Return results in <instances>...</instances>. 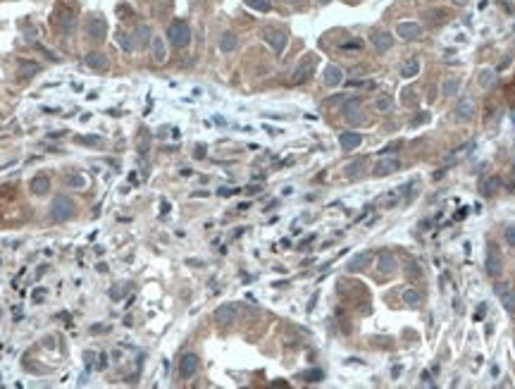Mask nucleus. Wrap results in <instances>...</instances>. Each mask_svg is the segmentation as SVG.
I'll return each instance as SVG.
<instances>
[{"label":"nucleus","instance_id":"obj_1","mask_svg":"<svg viewBox=\"0 0 515 389\" xmlns=\"http://www.w3.org/2000/svg\"><path fill=\"white\" fill-rule=\"evenodd\" d=\"M167 38H170V43L174 48H186L191 43V29H189L186 22L174 19L170 24V29H167Z\"/></svg>","mask_w":515,"mask_h":389},{"label":"nucleus","instance_id":"obj_2","mask_svg":"<svg viewBox=\"0 0 515 389\" xmlns=\"http://www.w3.org/2000/svg\"><path fill=\"white\" fill-rule=\"evenodd\" d=\"M72 215H74V203H72V198H67V196H55L53 203H50V220L65 222V220H69Z\"/></svg>","mask_w":515,"mask_h":389},{"label":"nucleus","instance_id":"obj_3","mask_svg":"<svg viewBox=\"0 0 515 389\" xmlns=\"http://www.w3.org/2000/svg\"><path fill=\"white\" fill-rule=\"evenodd\" d=\"M343 117H346V122H351V125H358V122H363L365 115H363V100L360 98H348V100H343Z\"/></svg>","mask_w":515,"mask_h":389},{"label":"nucleus","instance_id":"obj_4","mask_svg":"<svg viewBox=\"0 0 515 389\" xmlns=\"http://www.w3.org/2000/svg\"><path fill=\"white\" fill-rule=\"evenodd\" d=\"M484 265H487L489 277H499L501 275L503 263H501V253L496 249V243H487V260H484Z\"/></svg>","mask_w":515,"mask_h":389},{"label":"nucleus","instance_id":"obj_5","mask_svg":"<svg viewBox=\"0 0 515 389\" xmlns=\"http://www.w3.org/2000/svg\"><path fill=\"white\" fill-rule=\"evenodd\" d=\"M262 38L272 46V50L275 53H284V48H286V31H282V29H272V27H267V29H262Z\"/></svg>","mask_w":515,"mask_h":389},{"label":"nucleus","instance_id":"obj_6","mask_svg":"<svg viewBox=\"0 0 515 389\" xmlns=\"http://www.w3.org/2000/svg\"><path fill=\"white\" fill-rule=\"evenodd\" d=\"M408 191V187H396V189H389L386 194H382L377 198V206L379 208H394V206H399L403 201V194Z\"/></svg>","mask_w":515,"mask_h":389},{"label":"nucleus","instance_id":"obj_7","mask_svg":"<svg viewBox=\"0 0 515 389\" xmlns=\"http://www.w3.org/2000/svg\"><path fill=\"white\" fill-rule=\"evenodd\" d=\"M198 365H200V361L196 354L181 356V361H179V375L184 377V380H189V377H193L198 373Z\"/></svg>","mask_w":515,"mask_h":389},{"label":"nucleus","instance_id":"obj_8","mask_svg":"<svg viewBox=\"0 0 515 389\" xmlns=\"http://www.w3.org/2000/svg\"><path fill=\"white\" fill-rule=\"evenodd\" d=\"M86 34H89L91 41L100 43L105 38V34H108V22H105L103 17H93V19L89 22V27H86Z\"/></svg>","mask_w":515,"mask_h":389},{"label":"nucleus","instance_id":"obj_9","mask_svg":"<svg viewBox=\"0 0 515 389\" xmlns=\"http://www.w3.org/2000/svg\"><path fill=\"white\" fill-rule=\"evenodd\" d=\"M74 12L72 10H60V12L55 14V19H53V24H55V29L60 31V34H69L72 29H74Z\"/></svg>","mask_w":515,"mask_h":389},{"label":"nucleus","instance_id":"obj_10","mask_svg":"<svg viewBox=\"0 0 515 389\" xmlns=\"http://www.w3.org/2000/svg\"><path fill=\"white\" fill-rule=\"evenodd\" d=\"M239 315V308L234 306V303H222L217 311H215V322H220V325H232L234 320Z\"/></svg>","mask_w":515,"mask_h":389},{"label":"nucleus","instance_id":"obj_11","mask_svg":"<svg viewBox=\"0 0 515 389\" xmlns=\"http://www.w3.org/2000/svg\"><path fill=\"white\" fill-rule=\"evenodd\" d=\"M494 289H496V294H499V299H501L503 308L508 313H513L515 311V292L510 289L508 282H501V284H496Z\"/></svg>","mask_w":515,"mask_h":389},{"label":"nucleus","instance_id":"obj_12","mask_svg":"<svg viewBox=\"0 0 515 389\" xmlns=\"http://www.w3.org/2000/svg\"><path fill=\"white\" fill-rule=\"evenodd\" d=\"M84 65L86 67H91V70H96V72H103L108 70V55H103V53H98V50H93V53H86V57H84Z\"/></svg>","mask_w":515,"mask_h":389},{"label":"nucleus","instance_id":"obj_13","mask_svg":"<svg viewBox=\"0 0 515 389\" xmlns=\"http://www.w3.org/2000/svg\"><path fill=\"white\" fill-rule=\"evenodd\" d=\"M313 65H315V57H305V60H301V65L294 70L291 84H303L305 81V79L310 77V72H313Z\"/></svg>","mask_w":515,"mask_h":389},{"label":"nucleus","instance_id":"obj_14","mask_svg":"<svg viewBox=\"0 0 515 389\" xmlns=\"http://www.w3.org/2000/svg\"><path fill=\"white\" fill-rule=\"evenodd\" d=\"M372 46L377 53H386V50H392L394 46V36L389 31H375L372 34Z\"/></svg>","mask_w":515,"mask_h":389},{"label":"nucleus","instance_id":"obj_15","mask_svg":"<svg viewBox=\"0 0 515 389\" xmlns=\"http://www.w3.org/2000/svg\"><path fill=\"white\" fill-rule=\"evenodd\" d=\"M322 81H324V86H329V89L339 86V84L343 81L341 67H337V65H327V67H324V74H322Z\"/></svg>","mask_w":515,"mask_h":389},{"label":"nucleus","instance_id":"obj_16","mask_svg":"<svg viewBox=\"0 0 515 389\" xmlns=\"http://www.w3.org/2000/svg\"><path fill=\"white\" fill-rule=\"evenodd\" d=\"M396 34H399L401 38H405V41H413V38H418V36L422 34V27L415 24V22H401L399 27H396Z\"/></svg>","mask_w":515,"mask_h":389},{"label":"nucleus","instance_id":"obj_17","mask_svg":"<svg viewBox=\"0 0 515 389\" xmlns=\"http://www.w3.org/2000/svg\"><path fill=\"white\" fill-rule=\"evenodd\" d=\"M396 170H401V162L396 158H384L379 160L377 165H375V174L377 177H386V174H394Z\"/></svg>","mask_w":515,"mask_h":389},{"label":"nucleus","instance_id":"obj_18","mask_svg":"<svg viewBox=\"0 0 515 389\" xmlns=\"http://www.w3.org/2000/svg\"><path fill=\"white\" fill-rule=\"evenodd\" d=\"M339 144H341L343 151H356L360 144H363V134H358V132H343L341 136H339Z\"/></svg>","mask_w":515,"mask_h":389},{"label":"nucleus","instance_id":"obj_19","mask_svg":"<svg viewBox=\"0 0 515 389\" xmlns=\"http://www.w3.org/2000/svg\"><path fill=\"white\" fill-rule=\"evenodd\" d=\"M29 189H31V194L34 196H46L50 191V179L46 174H36L34 179L29 181Z\"/></svg>","mask_w":515,"mask_h":389},{"label":"nucleus","instance_id":"obj_20","mask_svg":"<svg viewBox=\"0 0 515 389\" xmlns=\"http://www.w3.org/2000/svg\"><path fill=\"white\" fill-rule=\"evenodd\" d=\"M396 268H399V263H396V258H394V253H382L377 260V270L382 272V275H394L396 272Z\"/></svg>","mask_w":515,"mask_h":389},{"label":"nucleus","instance_id":"obj_21","mask_svg":"<svg viewBox=\"0 0 515 389\" xmlns=\"http://www.w3.org/2000/svg\"><path fill=\"white\" fill-rule=\"evenodd\" d=\"M151 48H153V60L158 65H162L167 60V50H165V41L162 36H153L151 38Z\"/></svg>","mask_w":515,"mask_h":389},{"label":"nucleus","instance_id":"obj_22","mask_svg":"<svg viewBox=\"0 0 515 389\" xmlns=\"http://www.w3.org/2000/svg\"><path fill=\"white\" fill-rule=\"evenodd\" d=\"M472 117H475V103L472 100H460L458 108H456V119L467 122V119H472Z\"/></svg>","mask_w":515,"mask_h":389},{"label":"nucleus","instance_id":"obj_23","mask_svg":"<svg viewBox=\"0 0 515 389\" xmlns=\"http://www.w3.org/2000/svg\"><path fill=\"white\" fill-rule=\"evenodd\" d=\"M236 46H239V38H236V34H232V31H224V34L220 36V50H222V53H234V50H236Z\"/></svg>","mask_w":515,"mask_h":389},{"label":"nucleus","instance_id":"obj_24","mask_svg":"<svg viewBox=\"0 0 515 389\" xmlns=\"http://www.w3.org/2000/svg\"><path fill=\"white\" fill-rule=\"evenodd\" d=\"M370 260H372V253H370V251H365V253H358V256L348 263V270H351V272L363 270V268H367V265H370Z\"/></svg>","mask_w":515,"mask_h":389},{"label":"nucleus","instance_id":"obj_25","mask_svg":"<svg viewBox=\"0 0 515 389\" xmlns=\"http://www.w3.org/2000/svg\"><path fill=\"white\" fill-rule=\"evenodd\" d=\"M134 41H136L138 48H146V46H148V41H151V29H148V24H138L136 31H134Z\"/></svg>","mask_w":515,"mask_h":389},{"label":"nucleus","instance_id":"obj_26","mask_svg":"<svg viewBox=\"0 0 515 389\" xmlns=\"http://www.w3.org/2000/svg\"><path fill=\"white\" fill-rule=\"evenodd\" d=\"M499 187H501L499 177H487V179H482V181H480V194H482V196H494Z\"/></svg>","mask_w":515,"mask_h":389},{"label":"nucleus","instance_id":"obj_27","mask_svg":"<svg viewBox=\"0 0 515 389\" xmlns=\"http://www.w3.org/2000/svg\"><path fill=\"white\" fill-rule=\"evenodd\" d=\"M420 74V63L415 60V57H410V60H405L403 67H401V77L403 79H413V77H418Z\"/></svg>","mask_w":515,"mask_h":389},{"label":"nucleus","instance_id":"obj_28","mask_svg":"<svg viewBox=\"0 0 515 389\" xmlns=\"http://www.w3.org/2000/svg\"><path fill=\"white\" fill-rule=\"evenodd\" d=\"M363 172H365V160L363 158H358V160H353V162L346 165V177H348V179H358Z\"/></svg>","mask_w":515,"mask_h":389},{"label":"nucleus","instance_id":"obj_29","mask_svg":"<svg viewBox=\"0 0 515 389\" xmlns=\"http://www.w3.org/2000/svg\"><path fill=\"white\" fill-rule=\"evenodd\" d=\"M458 89H460V79L458 77H451V79H446V81L441 84V93H444V96H454V93H458Z\"/></svg>","mask_w":515,"mask_h":389},{"label":"nucleus","instance_id":"obj_30","mask_svg":"<svg viewBox=\"0 0 515 389\" xmlns=\"http://www.w3.org/2000/svg\"><path fill=\"white\" fill-rule=\"evenodd\" d=\"M494 79H496L494 70H480V74H477V84H480L482 89H489L494 84Z\"/></svg>","mask_w":515,"mask_h":389},{"label":"nucleus","instance_id":"obj_31","mask_svg":"<svg viewBox=\"0 0 515 389\" xmlns=\"http://www.w3.org/2000/svg\"><path fill=\"white\" fill-rule=\"evenodd\" d=\"M127 294H129V284H127V282H119V284H115L110 289V299L112 301H122Z\"/></svg>","mask_w":515,"mask_h":389},{"label":"nucleus","instance_id":"obj_32","mask_svg":"<svg viewBox=\"0 0 515 389\" xmlns=\"http://www.w3.org/2000/svg\"><path fill=\"white\" fill-rule=\"evenodd\" d=\"M36 72H41V65H36V63H19V74H22V77H34Z\"/></svg>","mask_w":515,"mask_h":389},{"label":"nucleus","instance_id":"obj_33","mask_svg":"<svg viewBox=\"0 0 515 389\" xmlns=\"http://www.w3.org/2000/svg\"><path fill=\"white\" fill-rule=\"evenodd\" d=\"M248 7H253L258 12H267L270 7H272V0H243Z\"/></svg>","mask_w":515,"mask_h":389},{"label":"nucleus","instance_id":"obj_34","mask_svg":"<svg viewBox=\"0 0 515 389\" xmlns=\"http://www.w3.org/2000/svg\"><path fill=\"white\" fill-rule=\"evenodd\" d=\"M403 303L405 306H418L420 303V292H415V289H405L403 292Z\"/></svg>","mask_w":515,"mask_h":389},{"label":"nucleus","instance_id":"obj_35","mask_svg":"<svg viewBox=\"0 0 515 389\" xmlns=\"http://www.w3.org/2000/svg\"><path fill=\"white\" fill-rule=\"evenodd\" d=\"M67 187H74V189H84L86 187V179H84L81 174H67Z\"/></svg>","mask_w":515,"mask_h":389},{"label":"nucleus","instance_id":"obj_36","mask_svg":"<svg viewBox=\"0 0 515 389\" xmlns=\"http://www.w3.org/2000/svg\"><path fill=\"white\" fill-rule=\"evenodd\" d=\"M322 377L324 375L320 368H313V370H305V373H303V380H305V382H320Z\"/></svg>","mask_w":515,"mask_h":389},{"label":"nucleus","instance_id":"obj_37","mask_svg":"<svg viewBox=\"0 0 515 389\" xmlns=\"http://www.w3.org/2000/svg\"><path fill=\"white\" fill-rule=\"evenodd\" d=\"M394 108V100L389 96H382V98H377V110L379 112H389Z\"/></svg>","mask_w":515,"mask_h":389},{"label":"nucleus","instance_id":"obj_38","mask_svg":"<svg viewBox=\"0 0 515 389\" xmlns=\"http://www.w3.org/2000/svg\"><path fill=\"white\" fill-rule=\"evenodd\" d=\"M339 48H341L343 53H358V50L363 48V43L360 41H346V43H341Z\"/></svg>","mask_w":515,"mask_h":389},{"label":"nucleus","instance_id":"obj_39","mask_svg":"<svg viewBox=\"0 0 515 389\" xmlns=\"http://www.w3.org/2000/svg\"><path fill=\"white\" fill-rule=\"evenodd\" d=\"M46 296H48V289H46V286H38V289L31 292V301H34V303H43Z\"/></svg>","mask_w":515,"mask_h":389},{"label":"nucleus","instance_id":"obj_40","mask_svg":"<svg viewBox=\"0 0 515 389\" xmlns=\"http://www.w3.org/2000/svg\"><path fill=\"white\" fill-rule=\"evenodd\" d=\"M503 239H506V243H508V246H513V249H515V224H508V227H506V232H503Z\"/></svg>","mask_w":515,"mask_h":389},{"label":"nucleus","instance_id":"obj_41","mask_svg":"<svg viewBox=\"0 0 515 389\" xmlns=\"http://www.w3.org/2000/svg\"><path fill=\"white\" fill-rule=\"evenodd\" d=\"M403 103L405 105H415V103H418V98H415V91H413V89H405L403 91Z\"/></svg>","mask_w":515,"mask_h":389},{"label":"nucleus","instance_id":"obj_42","mask_svg":"<svg viewBox=\"0 0 515 389\" xmlns=\"http://www.w3.org/2000/svg\"><path fill=\"white\" fill-rule=\"evenodd\" d=\"M117 41H119V46H122V48L127 50V53H129V50L134 48V46H131V38H127L124 34H117Z\"/></svg>","mask_w":515,"mask_h":389},{"label":"nucleus","instance_id":"obj_43","mask_svg":"<svg viewBox=\"0 0 515 389\" xmlns=\"http://www.w3.org/2000/svg\"><path fill=\"white\" fill-rule=\"evenodd\" d=\"M81 144H89V146H100L103 144V139H98V136H81Z\"/></svg>","mask_w":515,"mask_h":389},{"label":"nucleus","instance_id":"obj_44","mask_svg":"<svg viewBox=\"0 0 515 389\" xmlns=\"http://www.w3.org/2000/svg\"><path fill=\"white\" fill-rule=\"evenodd\" d=\"M348 86H358V89H375V81H351Z\"/></svg>","mask_w":515,"mask_h":389},{"label":"nucleus","instance_id":"obj_45","mask_svg":"<svg viewBox=\"0 0 515 389\" xmlns=\"http://www.w3.org/2000/svg\"><path fill=\"white\" fill-rule=\"evenodd\" d=\"M343 100H346V96H343V93H339V96H332L329 100H327V105H339V103H343Z\"/></svg>","mask_w":515,"mask_h":389},{"label":"nucleus","instance_id":"obj_46","mask_svg":"<svg viewBox=\"0 0 515 389\" xmlns=\"http://www.w3.org/2000/svg\"><path fill=\"white\" fill-rule=\"evenodd\" d=\"M262 187H258V184H251V187H246V194L248 196H255V194H260Z\"/></svg>","mask_w":515,"mask_h":389},{"label":"nucleus","instance_id":"obj_47","mask_svg":"<svg viewBox=\"0 0 515 389\" xmlns=\"http://www.w3.org/2000/svg\"><path fill=\"white\" fill-rule=\"evenodd\" d=\"M239 189H220V196H232V194H236Z\"/></svg>","mask_w":515,"mask_h":389},{"label":"nucleus","instance_id":"obj_48","mask_svg":"<svg viewBox=\"0 0 515 389\" xmlns=\"http://www.w3.org/2000/svg\"><path fill=\"white\" fill-rule=\"evenodd\" d=\"M408 272H410L413 277H418V275H420V272H418V268H415V265H408Z\"/></svg>","mask_w":515,"mask_h":389},{"label":"nucleus","instance_id":"obj_49","mask_svg":"<svg viewBox=\"0 0 515 389\" xmlns=\"http://www.w3.org/2000/svg\"><path fill=\"white\" fill-rule=\"evenodd\" d=\"M105 330H108L105 325H96V327H93V332H105Z\"/></svg>","mask_w":515,"mask_h":389},{"label":"nucleus","instance_id":"obj_50","mask_svg":"<svg viewBox=\"0 0 515 389\" xmlns=\"http://www.w3.org/2000/svg\"><path fill=\"white\" fill-rule=\"evenodd\" d=\"M284 3H291V5H296V3H301V0H284Z\"/></svg>","mask_w":515,"mask_h":389},{"label":"nucleus","instance_id":"obj_51","mask_svg":"<svg viewBox=\"0 0 515 389\" xmlns=\"http://www.w3.org/2000/svg\"><path fill=\"white\" fill-rule=\"evenodd\" d=\"M317 3H320V5H324V3H329V0H317Z\"/></svg>","mask_w":515,"mask_h":389},{"label":"nucleus","instance_id":"obj_52","mask_svg":"<svg viewBox=\"0 0 515 389\" xmlns=\"http://www.w3.org/2000/svg\"><path fill=\"white\" fill-rule=\"evenodd\" d=\"M463 3H465V0H463Z\"/></svg>","mask_w":515,"mask_h":389}]
</instances>
